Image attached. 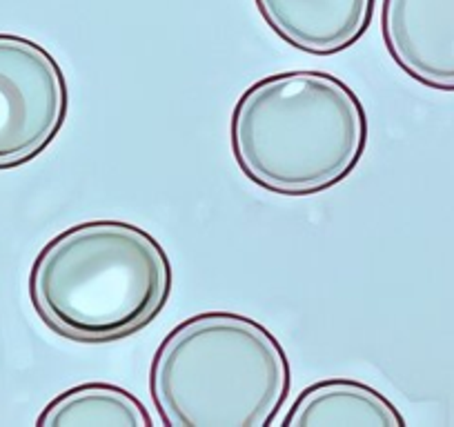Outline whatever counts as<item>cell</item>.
Masks as SVG:
<instances>
[{"label":"cell","mask_w":454,"mask_h":427,"mask_svg":"<svg viewBox=\"0 0 454 427\" xmlns=\"http://www.w3.org/2000/svg\"><path fill=\"white\" fill-rule=\"evenodd\" d=\"M368 136V114L352 87L314 69L261 78L239 96L230 119L239 169L278 196H314L343 182Z\"/></svg>","instance_id":"6da1fadb"},{"label":"cell","mask_w":454,"mask_h":427,"mask_svg":"<svg viewBox=\"0 0 454 427\" xmlns=\"http://www.w3.org/2000/svg\"><path fill=\"white\" fill-rule=\"evenodd\" d=\"M168 252L125 221H87L51 238L29 269V300L43 323L74 343H114L141 332L168 305Z\"/></svg>","instance_id":"7a4b0ae2"},{"label":"cell","mask_w":454,"mask_h":427,"mask_svg":"<svg viewBox=\"0 0 454 427\" xmlns=\"http://www.w3.org/2000/svg\"><path fill=\"white\" fill-rule=\"evenodd\" d=\"M290 387L281 341L237 312L190 316L150 365V394L165 427H270Z\"/></svg>","instance_id":"3957f363"},{"label":"cell","mask_w":454,"mask_h":427,"mask_svg":"<svg viewBox=\"0 0 454 427\" xmlns=\"http://www.w3.org/2000/svg\"><path fill=\"white\" fill-rule=\"evenodd\" d=\"M67 110L59 60L29 38L0 34V169L41 156L63 129Z\"/></svg>","instance_id":"277c9868"},{"label":"cell","mask_w":454,"mask_h":427,"mask_svg":"<svg viewBox=\"0 0 454 427\" xmlns=\"http://www.w3.org/2000/svg\"><path fill=\"white\" fill-rule=\"evenodd\" d=\"M381 36L412 81L454 91V0H381Z\"/></svg>","instance_id":"5b68a950"},{"label":"cell","mask_w":454,"mask_h":427,"mask_svg":"<svg viewBox=\"0 0 454 427\" xmlns=\"http://www.w3.org/2000/svg\"><path fill=\"white\" fill-rule=\"evenodd\" d=\"M261 19L294 50L334 56L368 34L377 0H254Z\"/></svg>","instance_id":"8992f818"},{"label":"cell","mask_w":454,"mask_h":427,"mask_svg":"<svg viewBox=\"0 0 454 427\" xmlns=\"http://www.w3.org/2000/svg\"><path fill=\"white\" fill-rule=\"evenodd\" d=\"M283 427H403L405 418L374 387L350 378L308 385L287 409Z\"/></svg>","instance_id":"52a82bcc"},{"label":"cell","mask_w":454,"mask_h":427,"mask_svg":"<svg viewBox=\"0 0 454 427\" xmlns=\"http://www.w3.org/2000/svg\"><path fill=\"white\" fill-rule=\"evenodd\" d=\"M38 427H152L141 399L112 383H82L69 387L45 405Z\"/></svg>","instance_id":"ba28073f"}]
</instances>
